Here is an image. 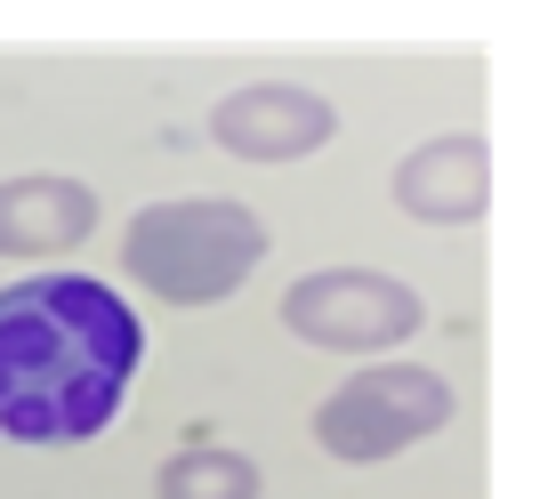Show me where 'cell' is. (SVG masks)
<instances>
[{"label":"cell","mask_w":556,"mask_h":499,"mask_svg":"<svg viewBox=\"0 0 556 499\" xmlns=\"http://www.w3.org/2000/svg\"><path fill=\"white\" fill-rule=\"evenodd\" d=\"M146 322L98 274H25L0 291V444H89L138 387Z\"/></svg>","instance_id":"6da1fadb"},{"label":"cell","mask_w":556,"mask_h":499,"mask_svg":"<svg viewBox=\"0 0 556 499\" xmlns=\"http://www.w3.org/2000/svg\"><path fill=\"white\" fill-rule=\"evenodd\" d=\"M419 322H428V298L404 274H379V266H323V274H299L282 291V331L348 362L395 355Z\"/></svg>","instance_id":"277c9868"},{"label":"cell","mask_w":556,"mask_h":499,"mask_svg":"<svg viewBox=\"0 0 556 499\" xmlns=\"http://www.w3.org/2000/svg\"><path fill=\"white\" fill-rule=\"evenodd\" d=\"M98 234V185L73 169H16L0 178V258H65Z\"/></svg>","instance_id":"52a82bcc"},{"label":"cell","mask_w":556,"mask_h":499,"mask_svg":"<svg viewBox=\"0 0 556 499\" xmlns=\"http://www.w3.org/2000/svg\"><path fill=\"white\" fill-rule=\"evenodd\" d=\"M395 209H404L412 226H435V234H452V226H476L492 209V145L476 138V129H444V138L412 145L404 162H395Z\"/></svg>","instance_id":"8992f818"},{"label":"cell","mask_w":556,"mask_h":499,"mask_svg":"<svg viewBox=\"0 0 556 499\" xmlns=\"http://www.w3.org/2000/svg\"><path fill=\"white\" fill-rule=\"evenodd\" d=\"M266 475L251 451H226V444H186L153 468V499H258Z\"/></svg>","instance_id":"ba28073f"},{"label":"cell","mask_w":556,"mask_h":499,"mask_svg":"<svg viewBox=\"0 0 556 499\" xmlns=\"http://www.w3.org/2000/svg\"><path fill=\"white\" fill-rule=\"evenodd\" d=\"M452 379L428 362H355L331 395L315 402V444L348 468H379V459H404L428 435L452 427Z\"/></svg>","instance_id":"3957f363"},{"label":"cell","mask_w":556,"mask_h":499,"mask_svg":"<svg viewBox=\"0 0 556 499\" xmlns=\"http://www.w3.org/2000/svg\"><path fill=\"white\" fill-rule=\"evenodd\" d=\"M266 218L235 194H178V202H146L122 234V266L146 298L169 306H218L266 266Z\"/></svg>","instance_id":"7a4b0ae2"},{"label":"cell","mask_w":556,"mask_h":499,"mask_svg":"<svg viewBox=\"0 0 556 499\" xmlns=\"http://www.w3.org/2000/svg\"><path fill=\"white\" fill-rule=\"evenodd\" d=\"M210 138L235 162H306L339 138V105L299 81H251L210 105Z\"/></svg>","instance_id":"5b68a950"}]
</instances>
